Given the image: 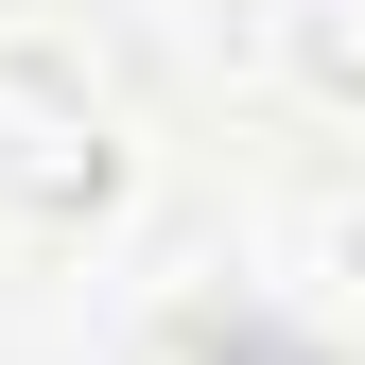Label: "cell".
Segmentation results:
<instances>
[{
  "label": "cell",
  "mask_w": 365,
  "mask_h": 365,
  "mask_svg": "<svg viewBox=\"0 0 365 365\" xmlns=\"http://www.w3.org/2000/svg\"><path fill=\"white\" fill-rule=\"evenodd\" d=\"M140 209V105L87 70V35L0 18V226L18 244H105Z\"/></svg>",
  "instance_id": "6da1fadb"
},
{
  "label": "cell",
  "mask_w": 365,
  "mask_h": 365,
  "mask_svg": "<svg viewBox=\"0 0 365 365\" xmlns=\"http://www.w3.org/2000/svg\"><path fill=\"white\" fill-rule=\"evenodd\" d=\"M261 70L279 87H365V0H261Z\"/></svg>",
  "instance_id": "7a4b0ae2"
}]
</instances>
